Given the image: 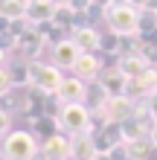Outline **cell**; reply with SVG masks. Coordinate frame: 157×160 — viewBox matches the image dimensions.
Returning <instances> with one entry per match:
<instances>
[{"label": "cell", "instance_id": "6da1fadb", "mask_svg": "<svg viewBox=\"0 0 157 160\" xmlns=\"http://www.w3.org/2000/svg\"><path fill=\"white\" fill-rule=\"evenodd\" d=\"M0 154L6 160H35L41 154V140L29 128H12L0 143Z\"/></svg>", "mask_w": 157, "mask_h": 160}, {"label": "cell", "instance_id": "7a4b0ae2", "mask_svg": "<svg viewBox=\"0 0 157 160\" xmlns=\"http://www.w3.org/2000/svg\"><path fill=\"white\" fill-rule=\"evenodd\" d=\"M137 12H140V9L131 6V3L116 6V3L108 0L102 6V21L108 26V32L119 35V38H140V35H137Z\"/></svg>", "mask_w": 157, "mask_h": 160}, {"label": "cell", "instance_id": "3957f363", "mask_svg": "<svg viewBox=\"0 0 157 160\" xmlns=\"http://www.w3.org/2000/svg\"><path fill=\"white\" fill-rule=\"evenodd\" d=\"M55 119H58L61 134H70V137L73 134H85L90 128V108L85 102H61Z\"/></svg>", "mask_w": 157, "mask_h": 160}, {"label": "cell", "instance_id": "277c9868", "mask_svg": "<svg viewBox=\"0 0 157 160\" xmlns=\"http://www.w3.org/2000/svg\"><path fill=\"white\" fill-rule=\"evenodd\" d=\"M29 73H32V82H29V88H38L44 90L47 96H58V90H61V84H64V73L61 67H55L52 61H29Z\"/></svg>", "mask_w": 157, "mask_h": 160}, {"label": "cell", "instance_id": "5b68a950", "mask_svg": "<svg viewBox=\"0 0 157 160\" xmlns=\"http://www.w3.org/2000/svg\"><path fill=\"white\" fill-rule=\"evenodd\" d=\"M44 50H47V41L41 38V32L35 29V26H29L21 38H17V50L15 55L23 61H41L44 58Z\"/></svg>", "mask_w": 157, "mask_h": 160}, {"label": "cell", "instance_id": "8992f818", "mask_svg": "<svg viewBox=\"0 0 157 160\" xmlns=\"http://www.w3.org/2000/svg\"><path fill=\"white\" fill-rule=\"evenodd\" d=\"M93 143H96L99 154H110L114 148H119L125 143L122 140V125H119V122H105V125L93 134Z\"/></svg>", "mask_w": 157, "mask_h": 160}, {"label": "cell", "instance_id": "52a82bcc", "mask_svg": "<svg viewBox=\"0 0 157 160\" xmlns=\"http://www.w3.org/2000/svg\"><path fill=\"white\" fill-rule=\"evenodd\" d=\"M99 73H102V58H99V52H79L76 64L70 67V76H79L81 82H96Z\"/></svg>", "mask_w": 157, "mask_h": 160}, {"label": "cell", "instance_id": "ba28073f", "mask_svg": "<svg viewBox=\"0 0 157 160\" xmlns=\"http://www.w3.org/2000/svg\"><path fill=\"white\" fill-rule=\"evenodd\" d=\"M157 93V67H149L143 70L137 79H131L128 84V96L131 99H151Z\"/></svg>", "mask_w": 157, "mask_h": 160}, {"label": "cell", "instance_id": "9c48e42d", "mask_svg": "<svg viewBox=\"0 0 157 160\" xmlns=\"http://www.w3.org/2000/svg\"><path fill=\"white\" fill-rule=\"evenodd\" d=\"M70 41L79 47L81 52H99V44H102V32L90 23H79L76 29L70 32Z\"/></svg>", "mask_w": 157, "mask_h": 160}, {"label": "cell", "instance_id": "30bf717a", "mask_svg": "<svg viewBox=\"0 0 157 160\" xmlns=\"http://www.w3.org/2000/svg\"><path fill=\"white\" fill-rule=\"evenodd\" d=\"M99 84L105 88L108 96H128V84H131V79L125 76L119 67H110V70H102L99 73Z\"/></svg>", "mask_w": 157, "mask_h": 160}, {"label": "cell", "instance_id": "8fae6325", "mask_svg": "<svg viewBox=\"0 0 157 160\" xmlns=\"http://www.w3.org/2000/svg\"><path fill=\"white\" fill-rule=\"evenodd\" d=\"M102 111H105L108 122H125L134 117V99L131 96H110Z\"/></svg>", "mask_w": 157, "mask_h": 160}, {"label": "cell", "instance_id": "7c38bea8", "mask_svg": "<svg viewBox=\"0 0 157 160\" xmlns=\"http://www.w3.org/2000/svg\"><path fill=\"white\" fill-rule=\"evenodd\" d=\"M41 157L44 160H67L70 157V134H55L41 140Z\"/></svg>", "mask_w": 157, "mask_h": 160}, {"label": "cell", "instance_id": "4fadbf2b", "mask_svg": "<svg viewBox=\"0 0 157 160\" xmlns=\"http://www.w3.org/2000/svg\"><path fill=\"white\" fill-rule=\"evenodd\" d=\"M70 157H76V160H96V157H99L96 143H93V134H90V131L70 137Z\"/></svg>", "mask_w": 157, "mask_h": 160}, {"label": "cell", "instance_id": "5bb4252c", "mask_svg": "<svg viewBox=\"0 0 157 160\" xmlns=\"http://www.w3.org/2000/svg\"><path fill=\"white\" fill-rule=\"evenodd\" d=\"M79 47L73 44L70 38H64L61 44H55V47H50V61L55 64V67H73V64H76V58H79Z\"/></svg>", "mask_w": 157, "mask_h": 160}, {"label": "cell", "instance_id": "9a60e30c", "mask_svg": "<svg viewBox=\"0 0 157 160\" xmlns=\"http://www.w3.org/2000/svg\"><path fill=\"white\" fill-rule=\"evenodd\" d=\"M58 102H87V82H81L79 76H64Z\"/></svg>", "mask_w": 157, "mask_h": 160}, {"label": "cell", "instance_id": "2e32d148", "mask_svg": "<svg viewBox=\"0 0 157 160\" xmlns=\"http://www.w3.org/2000/svg\"><path fill=\"white\" fill-rule=\"evenodd\" d=\"M6 73H9V82H12V88H29V82H32L29 61L17 58V55L6 61Z\"/></svg>", "mask_w": 157, "mask_h": 160}, {"label": "cell", "instance_id": "e0dca14e", "mask_svg": "<svg viewBox=\"0 0 157 160\" xmlns=\"http://www.w3.org/2000/svg\"><path fill=\"white\" fill-rule=\"evenodd\" d=\"M116 67L122 70L128 79H137L143 70H149V64H145V58H143V55L137 52V50H131V52H122V55H119Z\"/></svg>", "mask_w": 157, "mask_h": 160}, {"label": "cell", "instance_id": "ac0fdd59", "mask_svg": "<svg viewBox=\"0 0 157 160\" xmlns=\"http://www.w3.org/2000/svg\"><path fill=\"white\" fill-rule=\"evenodd\" d=\"M55 15V3L52 0H29V6H26V21L32 26L35 23H44V21H52Z\"/></svg>", "mask_w": 157, "mask_h": 160}, {"label": "cell", "instance_id": "d6986e66", "mask_svg": "<svg viewBox=\"0 0 157 160\" xmlns=\"http://www.w3.org/2000/svg\"><path fill=\"white\" fill-rule=\"evenodd\" d=\"M29 131L38 140H47V137H55V134H61V128H58V119H55L52 114H44V117H35L29 119Z\"/></svg>", "mask_w": 157, "mask_h": 160}, {"label": "cell", "instance_id": "ffe728a7", "mask_svg": "<svg viewBox=\"0 0 157 160\" xmlns=\"http://www.w3.org/2000/svg\"><path fill=\"white\" fill-rule=\"evenodd\" d=\"M23 90L26 88H9L6 93H0V111H6V114H17V111H23Z\"/></svg>", "mask_w": 157, "mask_h": 160}, {"label": "cell", "instance_id": "44dd1931", "mask_svg": "<svg viewBox=\"0 0 157 160\" xmlns=\"http://www.w3.org/2000/svg\"><path fill=\"white\" fill-rule=\"evenodd\" d=\"M35 29L41 32V38L47 41V47H55V44H61L64 38H70V32H67V29H61V26H58V23H52V21L35 23Z\"/></svg>", "mask_w": 157, "mask_h": 160}, {"label": "cell", "instance_id": "7402d4cb", "mask_svg": "<svg viewBox=\"0 0 157 160\" xmlns=\"http://www.w3.org/2000/svg\"><path fill=\"white\" fill-rule=\"evenodd\" d=\"M125 148H128V157L131 160H149L157 152L149 137H140V140H134V143H125Z\"/></svg>", "mask_w": 157, "mask_h": 160}, {"label": "cell", "instance_id": "603a6c76", "mask_svg": "<svg viewBox=\"0 0 157 160\" xmlns=\"http://www.w3.org/2000/svg\"><path fill=\"white\" fill-rule=\"evenodd\" d=\"M26 6H29V0H0V18L21 21L26 18Z\"/></svg>", "mask_w": 157, "mask_h": 160}, {"label": "cell", "instance_id": "cb8c5ba5", "mask_svg": "<svg viewBox=\"0 0 157 160\" xmlns=\"http://www.w3.org/2000/svg\"><path fill=\"white\" fill-rule=\"evenodd\" d=\"M76 21H81V18H79L76 12H73L70 6H55V15H52V23H58L61 29H67V32H73V29H76V26H79Z\"/></svg>", "mask_w": 157, "mask_h": 160}, {"label": "cell", "instance_id": "d4e9b609", "mask_svg": "<svg viewBox=\"0 0 157 160\" xmlns=\"http://www.w3.org/2000/svg\"><path fill=\"white\" fill-rule=\"evenodd\" d=\"M108 99H110V96L105 93V88H102L99 82H90V84H87V102H85V105H87L90 111H102Z\"/></svg>", "mask_w": 157, "mask_h": 160}, {"label": "cell", "instance_id": "484cf974", "mask_svg": "<svg viewBox=\"0 0 157 160\" xmlns=\"http://www.w3.org/2000/svg\"><path fill=\"white\" fill-rule=\"evenodd\" d=\"M154 29H157V12H151V9H140V12H137V35L145 38V35H151Z\"/></svg>", "mask_w": 157, "mask_h": 160}, {"label": "cell", "instance_id": "4316f807", "mask_svg": "<svg viewBox=\"0 0 157 160\" xmlns=\"http://www.w3.org/2000/svg\"><path fill=\"white\" fill-rule=\"evenodd\" d=\"M0 47H3L9 55H15V50H17V35H12V32H0Z\"/></svg>", "mask_w": 157, "mask_h": 160}, {"label": "cell", "instance_id": "83f0119b", "mask_svg": "<svg viewBox=\"0 0 157 160\" xmlns=\"http://www.w3.org/2000/svg\"><path fill=\"white\" fill-rule=\"evenodd\" d=\"M12 114H6V111H0V137H6L9 131H12Z\"/></svg>", "mask_w": 157, "mask_h": 160}, {"label": "cell", "instance_id": "f1b7e54d", "mask_svg": "<svg viewBox=\"0 0 157 160\" xmlns=\"http://www.w3.org/2000/svg\"><path fill=\"white\" fill-rule=\"evenodd\" d=\"M9 88H12V82H9V73H6V67H0V93H6Z\"/></svg>", "mask_w": 157, "mask_h": 160}, {"label": "cell", "instance_id": "f546056e", "mask_svg": "<svg viewBox=\"0 0 157 160\" xmlns=\"http://www.w3.org/2000/svg\"><path fill=\"white\" fill-rule=\"evenodd\" d=\"M9 58H12V55H9L3 47H0V67H6V61H9Z\"/></svg>", "mask_w": 157, "mask_h": 160}, {"label": "cell", "instance_id": "4dcf8cb0", "mask_svg": "<svg viewBox=\"0 0 157 160\" xmlns=\"http://www.w3.org/2000/svg\"><path fill=\"white\" fill-rule=\"evenodd\" d=\"M149 140H151V143H154V148H157V122H154V128L149 131Z\"/></svg>", "mask_w": 157, "mask_h": 160}, {"label": "cell", "instance_id": "1f68e13d", "mask_svg": "<svg viewBox=\"0 0 157 160\" xmlns=\"http://www.w3.org/2000/svg\"><path fill=\"white\" fill-rule=\"evenodd\" d=\"M149 102H151V114H154V119H157V93H154V96H151Z\"/></svg>", "mask_w": 157, "mask_h": 160}, {"label": "cell", "instance_id": "d6a6232c", "mask_svg": "<svg viewBox=\"0 0 157 160\" xmlns=\"http://www.w3.org/2000/svg\"><path fill=\"white\" fill-rule=\"evenodd\" d=\"M143 9H151V12H157V0H149V3H145Z\"/></svg>", "mask_w": 157, "mask_h": 160}, {"label": "cell", "instance_id": "836d02e7", "mask_svg": "<svg viewBox=\"0 0 157 160\" xmlns=\"http://www.w3.org/2000/svg\"><path fill=\"white\" fill-rule=\"evenodd\" d=\"M55 6H70V0H52Z\"/></svg>", "mask_w": 157, "mask_h": 160}, {"label": "cell", "instance_id": "e575fe53", "mask_svg": "<svg viewBox=\"0 0 157 160\" xmlns=\"http://www.w3.org/2000/svg\"><path fill=\"white\" fill-rule=\"evenodd\" d=\"M96 160H114V157H110V154H99Z\"/></svg>", "mask_w": 157, "mask_h": 160}, {"label": "cell", "instance_id": "d590c367", "mask_svg": "<svg viewBox=\"0 0 157 160\" xmlns=\"http://www.w3.org/2000/svg\"><path fill=\"white\" fill-rule=\"evenodd\" d=\"M0 160H6V157H3V154H0Z\"/></svg>", "mask_w": 157, "mask_h": 160}, {"label": "cell", "instance_id": "8d00e7d4", "mask_svg": "<svg viewBox=\"0 0 157 160\" xmlns=\"http://www.w3.org/2000/svg\"><path fill=\"white\" fill-rule=\"evenodd\" d=\"M67 160H76V157H67Z\"/></svg>", "mask_w": 157, "mask_h": 160}]
</instances>
